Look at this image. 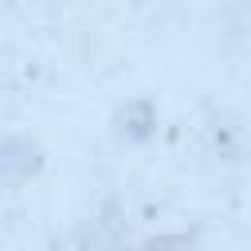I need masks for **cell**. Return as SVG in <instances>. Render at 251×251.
<instances>
[{"instance_id": "2", "label": "cell", "mask_w": 251, "mask_h": 251, "mask_svg": "<svg viewBox=\"0 0 251 251\" xmlns=\"http://www.w3.org/2000/svg\"><path fill=\"white\" fill-rule=\"evenodd\" d=\"M184 247V235H157V239H145L137 251H180Z\"/></svg>"}, {"instance_id": "1", "label": "cell", "mask_w": 251, "mask_h": 251, "mask_svg": "<svg viewBox=\"0 0 251 251\" xmlns=\"http://www.w3.org/2000/svg\"><path fill=\"white\" fill-rule=\"evenodd\" d=\"M153 126H157V114H153L149 102H129V106L118 114V133H122L126 141H145V137L153 133Z\"/></svg>"}]
</instances>
